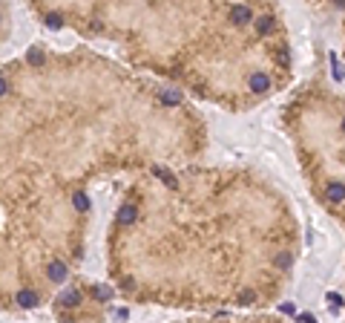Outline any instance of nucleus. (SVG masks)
I'll return each instance as SVG.
<instances>
[{
	"mask_svg": "<svg viewBox=\"0 0 345 323\" xmlns=\"http://www.w3.org/2000/svg\"><path fill=\"white\" fill-rule=\"evenodd\" d=\"M285 127L311 193L345 231V92L308 84L285 110Z\"/></svg>",
	"mask_w": 345,
	"mask_h": 323,
	"instance_id": "nucleus-1",
	"label": "nucleus"
}]
</instances>
